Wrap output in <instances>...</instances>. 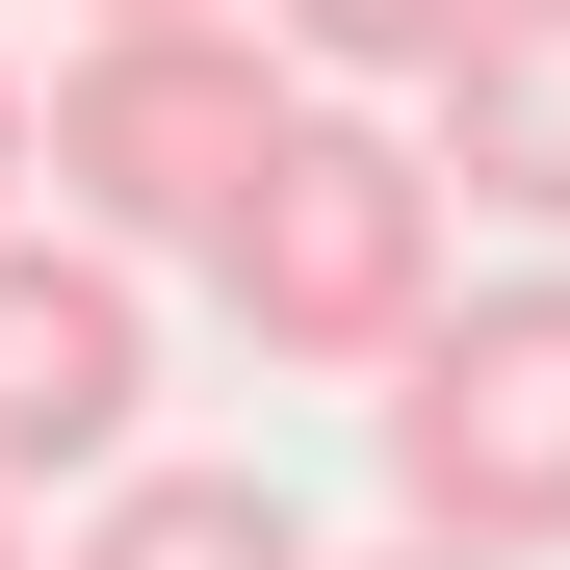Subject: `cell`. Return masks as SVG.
<instances>
[{
  "instance_id": "1",
  "label": "cell",
  "mask_w": 570,
  "mask_h": 570,
  "mask_svg": "<svg viewBox=\"0 0 570 570\" xmlns=\"http://www.w3.org/2000/svg\"><path fill=\"white\" fill-rule=\"evenodd\" d=\"M441 130H390V105H285V156L234 181V234H208V312L259 337V363H390L441 337Z\"/></svg>"
},
{
  "instance_id": "2",
  "label": "cell",
  "mask_w": 570,
  "mask_h": 570,
  "mask_svg": "<svg viewBox=\"0 0 570 570\" xmlns=\"http://www.w3.org/2000/svg\"><path fill=\"white\" fill-rule=\"evenodd\" d=\"M363 441H390V544L544 570V544H570V259L441 285V337L363 390Z\"/></svg>"
},
{
  "instance_id": "3",
  "label": "cell",
  "mask_w": 570,
  "mask_h": 570,
  "mask_svg": "<svg viewBox=\"0 0 570 570\" xmlns=\"http://www.w3.org/2000/svg\"><path fill=\"white\" fill-rule=\"evenodd\" d=\"M285 105H312V78L234 27V0H208V27H78V52H52V234H105V259H208L234 181L285 156Z\"/></svg>"
},
{
  "instance_id": "4",
  "label": "cell",
  "mask_w": 570,
  "mask_h": 570,
  "mask_svg": "<svg viewBox=\"0 0 570 570\" xmlns=\"http://www.w3.org/2000/svg\"><path fill=\"white\" fill-rule=\"evenodd\" d=\"M130 415H156V285L105 234H0V493H130Z\"/></svg>"
},
{
  "instance_id": "5",
  "label": "cell",
  "mask_w": 570,
  "mask_h": 570,
  "mask_svg": "<svg viewBox=\"0 0 570 570\" xmlns=\"http://www.w3.org/2000/svg\"><path fill=\"white\" fill-rule=\"evenodd\" d=\"M441 181H466L519 259H570V0H466V52H441Z\"/></svg>"
},
{
  "instance_id": "6",
  "label": "cell",
  "mask_w": 570,
  "mask_h": 570,
  "mask_svg": "<svg viewBox=\"0 0 570 570\" xmlns=\"http://www.w3.org/2000/svg\"><path fill=\"white\" fill-rule=\"evenodd\" d=\"M78 570H337V544L259 466H130V493H78Z\"/></svg>"
},
{
  "instance_id": "7",
  "label": "cell",
  "mask_w": 570,
  "mask_h": 570,
  "mask_svg": "<svg viewBox=\"0 0 570 570\" xmlns=\"http://www.w3.org/2000/svg\"><path fill=\"white\" fill-rule=\"evenodd\" d=\"M234 27L312 78V105H390V78H441V52H466V0H234Z\"/></svg>"
},
{
  "instance_id": "8",
  "label": "cell",
  "mask_w": 570,
  "mask_h": 570,
  "mask_svg": "<svg viewBox=\"0 0 570 570\" xmlns=\"http://www.w3.org/2000/svg\"><path fill=\"white\" fill-rule=\"evenodd\" d=\"M27 181H52V105H27V78H0V234H27Z\"/></svg>"
},
{
  "instance_id": "9",
  "label": "cell",
  "mask_w": 570,
  "mask_h": 570,
  "mask_svg": "<svg viewBox=\"0 0 570 570\" xmlns=\"http://www.w3.org/2000/svg\"><path fill=\"white\" fill-rule=\"evenodd\" d=\"M78 27H208V0H78Z\"/></svg>"
},
{
  "instance_id": "10",
  "label": "cell",
  "mask_w": 570,
  "mask_h": 570,
  "mask_svg": "<svg viewBox=\"0 0 570 570\" xmlns=\"http://www.w3.org/2000/svg\"><path fill=\"white\" fill-rule=\"evenodd\" d=\"M337 570H466V544H337Z\"/></svg>"
},
{
  "instance_id": "11",
  "label": "cell",
  "mask_w": 570,
  "mask_h": 570,
  "mask_svg": "<svg viewBox=\"0 0 570 570\" xmlns=\"http://www.w3.org/2000/svg\"><path fill=\"white\" fill-rule=\"evenodd\" d=\"M0 570H27V493H0Z\"/></svg>"
}]
</instances>
